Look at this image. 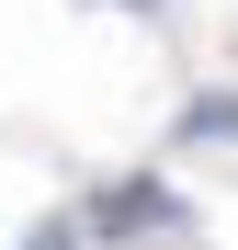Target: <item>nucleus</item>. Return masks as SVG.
<instances>
[{"label":"nucleus","instance_id":"f257e3e1","mask_svg":"<svg viewBox=\"0 0 238 250\" xmlns=\"http://www.w3.org/2000/svg\"><path fill=\"white\" fill-rule=\"evenodd\" d=\"M91 228H102V239H125V228H182V193H159V182H102V193H91Z\"/></svg>","mask_w":238,"mask_h":250},{"label":"nucleus","instance_id":"f03ea898","mask_svg":"<svg viewBox=\"0 0 238 250\" xmlns=\"http://www.w3.org/2000/svg\"><path fill=\"white\" fill-rule=\"evenodd\" d=\"M182 148H204V137H238V91H204V103H182V125H170Z\"/></svg>","mask_w":238,"mask_h":250},{"label":"nucleus","instance_id":"7ed1b4c3","mask_svg":"<svg viewBox=\"0 0 238 250\" xmlns=\"http://www.w3.org/2000/svg\"><path fill=\"white\" fill-rule=\"evenodd\" d=\"M34 250H79V228H68V216H46V228H34Z\"/></svg>","mask_w":238,"mask_h":250},{"label":"nucleus","instance_id":"20e7f679","mask_svg":"<svg viewBox=\"0 0 238 250\" xmlns=\"http://www.w3.org/2000/svg\"><path fill=\"white\" fill-rule=\"evenodd\" d=\"M125 12H159V0H125Z\"/></svg>","mask_w":238,"mask_h":250}]
</instances>
